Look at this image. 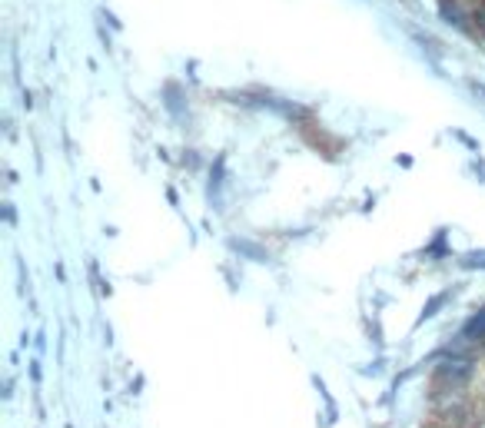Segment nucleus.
<instances>
[{"mask_svg": "<svg viewBox=\"0 0 485 428\" xmlns=\"http://www.w3.org/2000/svg\"><path fill=\"white\" fill-rule=\"evenodd\" d=\"M472 359L469 356H442L432 372V382L439 389H462V385L472 379Z\"/></svg>", "mask_w": 485, "mask_h": 428, "instance_id": "nucleus-1", "label": "nucleus"}, {"mask_svg": "<svg viewBox=\"0 0 485 428\" xmlns=\"http://www.w3.org/2000/svg\"><path fill=\"white\" fill-rule=\"evenodd\" d=\"M462 339H469V342H479V339H485V309H479L469 323L462 325Z\"/></svg>", "mask_w": 485, "mask_h": 428, "instance_id": "nucleus-2", "label": "nucleus"}, {"mask_svg": "<svg viewBox=\"0 0 485 428\" xmlns=\"http://www.w3.org/2000/svg\"><path fill=\"white\" fill-rule=\"evenodd\" d=\"M442 302H446V292H442V296H436V299H432V306H429L426 313H422V319H429V315H436L439 309H442Z\"/></svg>", "mask_w": 485, "mask_h": 428, "instance_id": "nucleus-3", "label": "nucleus"}, {"mask_svg": "<svg viewBox=\"0 0 485 428\" xmlns=\"http://www.w3.org/2000/svg\"><path fill=\"white\" fill-rule=\"evenodd\" d=\"M462 266H485V253H472L462 259Z\"/></svg>", "mask_w": 485, "mask_h": 428, "instance_id": "nucleus-4", "label": "nucleus"}, {"mask_svg": "<svg viewBox=\"0 0 485 428\" xmlns=\"http://www.w3.org/2000/svg\"><path fill=\"white\" fill-rule=\"evenodd\" d=\"M475 23H479V30L485 34V7H479V11H475Z\"/></svg>", "mask_w": 485, "mask_h": 428, "instance_id": "nucleus-5", "label": "nucleus"}]
</instances>
